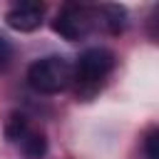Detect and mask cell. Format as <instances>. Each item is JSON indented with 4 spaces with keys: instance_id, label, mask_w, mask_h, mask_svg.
<instances>
[{
    "instance_id": "obj_1",
    "label": "cell",
    "mask_w": 159,
    "mask_h": 159,
    "mask_svg": "<svg viewBox=\"0 0 159 159\" xmlns=\"http://www.w3.org/2000/svg\"><path fill=\"white\" fill-rule=\"evenodd\" d=\"M114 65H117V57H114L112 50H107V47H87L80 55L77 65L72 67V82H77L82 94L84 92L92 94L112 75Z\"/></svg>"
},
{
    "instance_id": "obj_2",
    "label": "cell",
    "mask_w": 159,
    "mask_h": 159,
    "mask_svg": "<svg viewBox=\"0 0 159 159\" xmlns=\"http://www.w3.org/2000/svg\"><path fill=\"white\" fill-rule=\"evenodd\" d=\"M27 84L40 94H57L72 84V65L60 55H47L27 67Z\"/></svg>"
},
{
    "instance_id": "obj_3",
    "label": "cell",
    "mask_w": 159,
    "mask_h": 159,
    "mask_svg": "<svg viewBox=\"0 0 159 159\" xmlns=\"http://www.w3.org/2000/svg\"><path fill=\"white\" fill-rule=\"evenodd\" d=\"M97 27H102L99 25V7H92V5H75V2H70L52 20V30L62 40H70V42L84 40Z\"/></svg>"
},
{
    "instance_id": "obj_4",
    "label": "cell",
    "mask_w": 159,
    "mask_h": 159,
    "mask_svg": "<svg viewBox=\"0 0 159 159\" xmlns=\"http://www.w3.org/2000/svg\"><path fill=\"white\" fill-rule=\"evenodd\" d=\"M5 134L12 144H17V149L22 152L25 159H40L47 152V137L42 129H37L35 124H30V119L20 112H12L7 124H5Z\"/></svg>"
},
{
    "instance_id": "obj_5",
    "label": "cell",
    "mask_w": 159,
    "mask_h": 159,
    "mask_svg": "<svg viewBox=\"0 0 159 159\" xmlns=\"http://www.w3.org/2000/svg\"><path fill=\"white\" fill-rule=\"evenodd\" d=\"M45 20V5L35 2V0H22L10 5V10L5 12V22L7 27L17 30V32H32L42 25Z\"/></svg>"
},
{
    "instance_id": "obj_6",
    "label": "cell",
    "mask_w": 159,
    "mask_h": 159,
    "mask_svg": "<svg viewBox=\"0 0 159 159\" xmlns=\"http://www.w3.org/2000/svg\"><path fill=\"white\" fill-rule=\"evenodd\" d=\"M157 142H159V129L152 127V129L144 134V142H142V147H144V157H147V159H159Z\"/></svg>"
},
{
    "instance_id": "obj_7",
    "label": "cell",
    "mask_w": 159,
    "mask_h": 159,
    "mask_svg": "<svg viewBox=\"0 0 159 159\" xmlns=\"http://www.w3.org/2000/svg\"><path fill=\"white\" fill-rule=\"evenodd\" d=\"M12 57H15V47L7 37L0 35V70H7L12 65Z\"/></svg>"
}]
</instances>
